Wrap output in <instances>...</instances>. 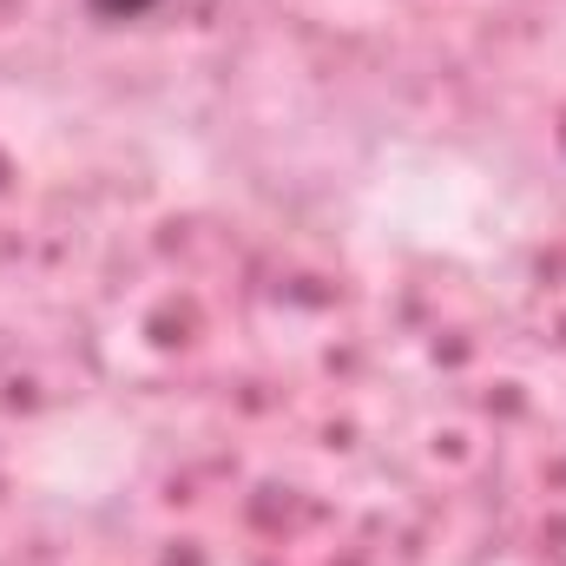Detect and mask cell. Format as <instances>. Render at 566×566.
Masks as SVG:
<instances>
[{"label": "cell", "mask_w": 566, "mask_h": 566, "mask_svg": "<svg viewBox=\"0 0 566 566\" xmlns=\"http://www.w3.org/2000/svg\"><path fill=\"white\" fill-rule=\"evenodd\" d=\"M86 7H93L99 20H139V13L158 7V0H86Z\"/></svg>", "instance_id": "cell-1"}]
</instances>
